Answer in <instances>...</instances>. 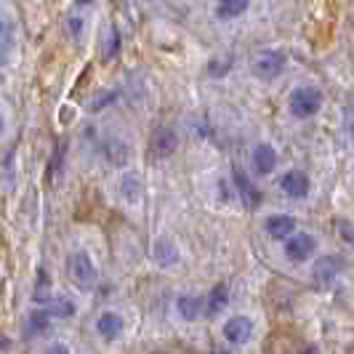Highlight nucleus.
<instances>
[{"label": "nucleus", "mask_w": 354, "mask_h": 354, "mask_svg": "<svg viewBox=\"0 0 354 354\" xmlns=\"http://www.w3.org/2000/svg\"><path fill=\"white\" fill-rule=\"evenodd\" d=\"M75 315V304L70 299H59V301H51L48 306H43V309H35L32 315H30V322H27V328H30V333H43V330H48V325L56 322V319H67Z\"/></svg>", "instance_id": "nucleus-1"}, {"label": "nucleus", "mask_w": 354, "mask_h": 354, "mask_svg": "<svg viewBox=\"0 0 354 354\" xmlns=\"http://www.w3.org/2000/svg\"><path fill=\"white\" fill-rule=\"evenodd\" d=\"M67 274H70V280L77 288H83V290H88L91 285L96 283V266L91 261V256L86 250H75L70 253V259H67Z\"/></svg>", "instance_id": "nucleus-2"}, {"label": "nucleus", "mask_w": 354, "mask_h": 354, "mask_svg": "<svg viewBox=\"0 0 354 354\" xmlns=\"http://www.w3.org/2000/svg\"><path fill=\"white\" fill-rule=\"evenodd\" d=\"M319 104H322V93H319L317 88H312V86L296 88L290 93V102H288L290 112H293L296 118H301V120L304 118H312L319 109Z\"/></svg>", "instance_id": "nucleus-3"}, {"label": "nucleus", "mask_w": 354, "mask_h": 354, "mask_svg": "<svg viewBox=\"0 0 354 354\" xmlns=\"http://www.w3.org/2000/svg\"><path fill=\"white\" fill-rule=\"evenodd\" d=\"M285 72V53L283 51H261L253 59V75L261 80H277Z\"/></svg>", "instance_id": "nucleus-4"}, {"label": "nucleus", "mask_w": 354, "mask_h": 354, "mask_svg": "<svg viewBox=\"0 0 354 354\" xmlns=\"http://www.w3.org/2000/svg\"><path fill=\"white\" fill-rule=\"evenodd\" d=\"M315 248H317V240H315L312 234H306V232H296V234H290V237L285 240V256H288V261H293V264L309 261Z\"/></svg>", "instance_id": "nucleus-5"}, {"label": "nucleus", "mask_w": 354, "mask_h": 354, "mask_svg": "<svg viewBox=\"0 0 354 354\" xmlns=\"http://www.w3.org/2000/svg\"><path fill=\"white\" fill-rule=\"evenodd\" d=\"M341 272H344V259L341 256H322L312 266V280L319 288H328L341 277Z\"/></svg>", "instance_id": "nucleus-6"}, {"label": "nucleus", "mask_w": 354, "mask_h": 354, "mask_svg": "<svg viewBox=\"0 0 354 354\" xmlns=\"http://www.w3.org/2000/svg\"><path fill=\"white\" fill-rule=\"evenodd\" d=\"M224 338L234 344V346H243V344H248L250 338H253V322L248 317H243V315H237V317H230L224 322Z\"/></svg>", "instance_id": "nucleus-7"}, {"label": "nucleus", "mask_w": 354, "mask_h": 354, "mask_svg": "<svg viewBox=\"0 0 354 354\" xmlns=\"http://www.w3.org/2000/svg\"><path fill=\"white\" fill-rule=\"evenodd\" d=\"M309 176L304 174V171H288L283 174L280 178V189H283L288 197H293V200H301V197L309 195Z\"/></svg>", "instance_id": "nucleus-8"}, {"label": "nucleus", "mask_w": 354, "mask_h": 354, "mask_svg": "<svg viewBox=\"0 0 354 354\" xmlns=\"http://www.w3.org/2000/svg\"><path fill=\"white\" fill-rule=\"evenodd\" d=\"M264 230L272 240H288L290 234H296V218L288 213H274L266 218Z\"/></svg>", "instance_id": "nucleus-9"}, {"label": "nucleus", "mask_w": 354, "mask_h": 354, "mask_svg": "<svg viewBox=\"0 0 354 354\" xmlns=\"http://www.w3.org/2000/svg\"><path fill=\"white\" fill-rule=\"evenodd\" d=\"M227 306H230V285L227 283L213 285L211 290H208V299H205V315L208 317H218Z\"/></svg>", "instance_id": "nucleus-10"}, {"label": "nucleus", "mask_w": 354, "mask_h": 354, "mask_svg": "<svg viewBox=\"0 0 354 354\" xmlns=\"http://www.w3.org/2000/svg\"><path fill=\"white\" fill-rule=\"evenodd\" d=\"M96 330H99V336L106 338V341H115V338L123 336L125 322H123L120 315H115V312H104L102 317L96 319Z\"/></svg>", "instance_id": "nucleus-11"}, {"label": "nucleus", "mask_w": 354, "mask_h": 354, "mask_svg": "<svg viewBox=\"0 0 354 354\" xmlns=\"http://www.w3.org/2000/svg\"><path fill=\"white\" fill-rule=\"evenodd\" d=\"M176 309H178V317L187 319V322H195L205 315V301H200L197 296H187L181 293L176 299Z\"/></svg>", "instance_id": "nucleus-12"}, {"label": "nucleus", "mask_w": 354, "mask_h": 354, "mask_svg": "<svg viewBox=\"0 0 354 354\" xmlns=\"http://www.w3.org/2000/svg\"><path fill=\"white\" fill-rule=\"evenodd\" d=\"M253 168H256V174H272L274 168H277V152L269 147V144H259L256 149H253Z\"/></svg>", "instance_id": "nucleus-13"}, {"label": "nucleus", "mask_w": 354, "mask_h": 354, "mask_svg": "<svg viewBox=\"0 0 354 354\" xmlns=\"http://www.w3.org/2000/svg\"><path fill=\"white\" fill-rule=\"evenodd\" d=\"M176 133L171 131V128H160L155 131V136H152V152L158 155V158H165V155H174L176 152Z\"/></svg>", "instance_id": "nucleus-14"}, {"label": "nucleus", "mask_w": 354, "mask_h": 354, "mask_svg": "<svg viewBox=\"0 0 354 354\" xmlns=\"http://www.w3.org/2000/svg\"><path fill=\"white\" fill-rule=\"evenodd\" d=\"M234 184H237V192H240V197H243V203L248 205V208H256L259 203H261V192L250 184V178L237 168L234 171Z\"/></svg>", "instance_id": "nucleus-15"}, {"label": "nucleus", "mask_w": 354, "mask_h": 354, "mask_svg": "<svg viewBox=\"0 0 354 354\" xmlns=\"http://www.w3.org/2000/svg\"><path fill=\"white\" fill-rule=\"evenodd\" d=\"M248 6H250V0H218L216 14H218V19H234V17H240V14H245Z\"/></svg>", "instance_id": "nucleus-16"}, {"label": "nucleus", "mask_w": 354, "mask_h": 354, "mask_svg": "<svg viewBox=\"0 0 354 354\" xmlns=\"http://www.w3.org/2000/svg\"><path fill=\"white\" fill-rule=\"evenodd\" d=\"M155 259H158L160 264L162 266H174L178 261V250H176V245L171 243V240H158L155 243Z\"/></svg>", "instance_id": "nucleus-17"}, {"label": "nucleus", "mask_w": 354, "mask_h": 354, "mask_svg": "<svg viewBox=\"0 0 354 354\" xmlns=\"http://www.w3.org/2000/svg\"><path fill=\"white\" fill-rule=\"evenodd\" d=\"M120 195H123L128 203H139V197H142V184H139V178L133 176V174L123 176V181H120Z\"/></svg>", "instance_id": "nucleus-18"}, {"label": "nucleus", "mask_w": 354, "mask_h": 354, "mask_svg": "<svg viewBox=\"0 0 354 354\" xmlns=\"http://www.w3.org/2000/svg\"><path fill=\"white\" fill-rule=\"evenodd\" d=\"M11 46H14V27H11V21L0 19V56L11 51Z\"/></svg>", "instance_id": "nucleus-19"}, {"label": "nucleus", "mask_w": 354, "mask_h": 354, "mask_svg": "<svg viewBox=\"0 0 354 354\" xmlns=\"http://www.w3.org/2000/svg\"><path fill=\"white\" fill-rule=\"evenodd\" d=\"M104 152H106V158H109V162H118V165L128 160V147H125V144L109 142L104 147Z\"/></svg>", "instance_id": "nucleus-20"}, {"label": "nucleus", "mask_w": 354, "mask_h": 354, "mask_svg": "<svg viewBox=\"0 0 354 354\" xmlns=\"http://www.w3.org/2000/svg\"><path fill=\"white\" fill-rule=\"evenodd\" d=\"M106 51L104 56L106 59H112L115 53H118V48H120V35H118V30L115 27H109V32H106V46H104Z\"/></svg>", "instance_id": "nucleus-21"}, {"label": "nucleus", "mask_w": 354, "mask_h": 354, "mask_svg": "<svg viewBox=\"0 0 354 354\" xmlns=\"http://www.w3.org/2000/svg\"><path fill=\"white\" fill-rule=\"evenodd\" d=\"M46 354H72V352H70V346H67V344H62V341H53L51 346L46 349Z\"/></svg>", "instance_id": "nucleus-22"}, {"label": "nucleus", "mask_w": 354, "mask_h": 354, "mask_svg": "<svg viewBox=\"0 0 354 354\" xmlns=\"http://www.w3.org/2000/svg\"><path fill=\"white\" fill-rule=\"evenodd\" d=\"M230 67H232V62H224V64H216V62H211V64H208V72L218 77V75H224V72L230 70Z\"/></svg>", "instance_id": "nucleus-23"}, {"label": "nucleus", "mask_w": 354, "mask_h": 354, "mask_svg": "<svg viewBox=\"0 0 354 354\" xmlns=\"http://www.w3.org/2000/svg\"><path fill=\"white\" fill-rule=\"evenodd\" d=\"M70 32H72V37H80V32H83V19H77V17L70 19Z\"/></svg>", "instance_id": "nucleus-24"}, {"label": "nucleus", "mask_w": 354, "mask_h": 354, "mask_svg": "<svg viewBox=\"0 0 354 354\" xmlns=\"http://www.w3.org/2000/svg\"><path fill=\"white\" fill-rule=\"evenodd\" d=\"M8 344H11V341H8V338H6V336H0V349H6V346H8Z\"/></svg>", "instance_id": "nucleus-25"}, {"label": "nucleus", "mask_w": 354, "mask_h": 354, "mask_svg": "<svg viewBox=\"0 0 354 354\" xmlns=\"http://www.w3.org/2000/svg\"><path fill=\"white\" fill-rule=\"evenodd\" d=\"M301 354H322V352H319V349H315V346H312V349H304Z\"/></svg>", "instance_id": "nucleus-26"}, {"label": "nucleus", "mask_w": 354, "mask_h": 354, "mask_svg": "<svg viewBox=\"0 0 354 354\" xmlns=\"http://www.w3.org/2000/svg\"><path fill=\"white\" fill-rule=\"evenodd\" d=\"M3 131H6V120H3V115H0V136H3Z\"/></svg>", "instance_id": "nucleus-27"}, {"label": "nucleus", "mask_w": 354, "mask_h": 354, "mask_svg": "<svg viewBox=\"0 0 354 354\" xmlns=\"http://www.w3.org/2000/svg\"><path fill=\"white\" fill-rule=\"evenodd\" d=\"M77 3H80V6H88L91 0H77Z\"/></svg>", "instance_id": "nucleus-28"}, {"label": "nucleus", "mask_w": 354, "mask_h": 354, "mask_svg": "<svg viewBox=\"0 0 354 354\" xmlns=\"http://www.w3.org/2000/svg\"><path fill=\"white\" fill-rule=\"evenodd\" d=\"M155 354H165V352H155Z\"/></svg>", "instance_id": "nucleus-29"}]
</instances>
